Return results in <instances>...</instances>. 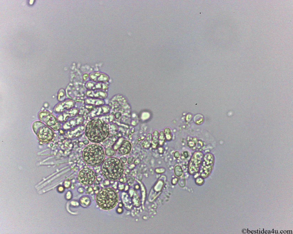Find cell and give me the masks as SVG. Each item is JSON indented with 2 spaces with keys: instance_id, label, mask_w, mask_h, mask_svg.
<instances>
[{
  "instance_id": "6",
  "label": "cell",
  "mask_w": 293,
  "mask_h": 234,
  "mask_svg": "<svg viewBox=\"0 0 293 234\" xmlns=\"http://www.w3.org/2000/svg\"><path fill=\"white\" fill-rule=\"evenodd\" d=\"M214 159V155L208 153L203 156L202 165L200 168V175L203 178H206L210 175L213 168Z\"/></svg>"
},
{
  "instance_id": "4",
  "label": "cell",
  "mask_w": 293,
  "mask_h": 234,
  "mask_svg": "<svg viewBox=\"0 0 293 234\" xmlns=\"http://www.w3.org/2000/svg\"><path fill=\"white\" fill-rule=\"evenodd\" d=\"M119 196L116 191L112 188H103L98 192L96 197V202L101 208L108 210L114 207L117 204Z\"/></svg>"
},
{
  "instance_id": "28",
  "label": "cell",
  "mask_w": 293,
  "mask_h": 234,
  "mask_svg": "<svg viewBox=\"0 0 293 234\" xmlns=\"http://www.w3.org/2000/svg\"><path fill=\"white\" fill-rule=\"evenodd\" d=\"M72 193L70 192H67L66 197L67 199L70 200L72 198Z\"/></svg>"
},
{
  "instance_id": "39",
  "label": "cell",
  "mask_w": 293,
  "mask_h": 234,
  "mask_svg": "<svg viewBox=\"0 0 293 234\" xmlns=\"http://www.w3.org/2000/svg\"><path fill=\"white\" fill-rule=\"evenodd\" d=\"M83 143L85 145H87L89 143V142L87 140L83 142Z\"/></svg>"
},
{
  "instance_id": "14",
  "label": "cell",
  "mask_w": 293,
  "mask_h": 234,
  "mask_svg": "<svg viewBox=\"0 0 293 234\" xmlns=\"http://www.w3.org/2000/svg\"><path fill=\"white\" fill-rule=\"evenodd\" d=\"M111 110L109 105L105 104L104 105L94 107L89 113L91 114L98 115L107 114L110 112Z\"/></svg>"
},
{
  "instance_id": "36",
  "label": "cell",
  "mask_w": 293,
  "mask_h": 234,
  "mask_svg": "<svg viewBox=\"0 0 293 234\" xmlns=\"http://www.w3.org/2000/svg\"><path fill=\"white\" fill-rule=\"evenodd\" d=\"M133 161V158L132 157H129L128 159V160H127V163H128V164H131L132 163Z\"/></svg>"
},
{
  "instance_id": "5",
  "label": "cell",
  "mask_w": 293,
  "mask_h": 234,
  "mask_svg": "<svg viewBox=\"0 0 293 234\" xmlns=\"http://www.w3.org/2000/svg\"><path fill=\"white\" fill-rule=\"evenodd\" d=\"M33 128L34 132L42 141L49 142L53 139V131L42 122L40 121L35 122L33 123Z\"/></svg>"
},
{
  "instance_id": "33",
  "label": "cell",
  "mask_w": 293,
  "mask_h": 234,
  "mask_svg": "<svg viewBox=\"0 0 293 234\" xmlns=\"http://www.w3.org/2000/svg\"><path fill=\"white\" fill-rule=\"evenodd\" d=\"M120 160L122 163H126L127 160V158L125 157H121L120 158Z\"/></svg>"
},
{
  "instance_id": "32",
  "label": "cell",
  "mask_w": 293,
  "mask_h": 234,
  "mask_svg": "<svg viewBox=\"0 0 293 234\" xmlns=\"http://www.w3.org/2000/svg\"><path fill=\"white\" fill-rule=\"evenodd\" d=\"M71 182L69 181H67L65 182L64 184V186L66 188H69L71 186Z\"/></svg>"
},
{
  "instance_id": "8",
  "label": "cell",
  "mask_w": 293,
  "mask_h": 234,
  "mask_svg": "<svg viewBox=\"0 0 293 234\" xmlns=\"http://www.w3.org/2000/svg\"><path fill=\"white\" fill-rule=\"evenodd\" d=\"M39 118L42 121L54 130L57 131L61 128L60 123L54 115L49 113L41 112L39 114Z\"/></svg>"
},
{
  "instance_id": "26",
  "label": "cell",
  "mask_w": 293,
  "mask_h": 234,
  "mask_svg": "<svg viewBox=\"0 0 293 234\" xmlns=\"http://www.w3.org/2000/svg\"><path fill=\"white\" fill-rule=\"evenodd\" d=\"M83 78L84 81L87 82L89 81L88 80H89V75L87 74H84L83 75Z\"/></svg>"
},
{
  "instance_id": "23",
  "label": "cell",
  "mask_w": 293,
  "mask_h": 234,
  "mask_svg": "<svg viewBox=\"0 0 293 234\" xmlns=\"http://www.w3.org/2000/svg\"><path fill=\"white\" fill-rule=\"evenodd\" d=\"M142 145L144 149H148L151 147V143L150 141L146 139L143 142Z\"/></svg>"
},
{
  "instance_id": "18",
  "label": "cell",
  "mask_w": 293,
  "mask_h": 234,
  "mask_svg": "<svg viewBox=\"0 0 293 234\" xmlns=\"http://www.w3.org/2000/svg\"><path fill=\"white\" fill-rule=\"evenodd\" d=\"M79 201L80 206L84 208L87 207L91 205V203L90 198L87 196H82L80 199Z\"/></svg>"
},
{
  "instance_id": "1",
  "label": "cell",
  "mask_w": 293,
  "mask_h": 234,
  "mask_svg": "<svg viewBox=\"0 0 293 234\" xmlns=\"http://www.w3.org/2000/svg\"><path fill=\"white\" fill-rule=\"evenodd\" d=\"M109 134L108 124L98 118L92 119L86 126L85 135L89 141L93 143H101L107 138Z\"/></svg>"
},
{
  "instance_id": "31",
  "label": "cell",
  "mask_w": 293,
  "mask_h": 234,
  "mask_svg": "<svg viewBox=\"0 0 293 234\" xmlns=\"http://www.w3.org/2000/svg\"><path fill=\"white\" fill-rule=\"evenodd\" d=\"M93 189L91 186H89L87 190V192L88 193H90L93 191Z\"/></svg>"
},
{
  "instance_id": "29",
  "label": "cell",
  "mask_w": 293,
  "mask_h": 234,
  "mask_svg": "<svg viewBox=\"0 0 293 234\" xmlns=\"http://www.w3.org/2000/svg\"><path fill=\"white\" fill-rule=\"evenodd\" d=\"M103 184L105 186H108L110 185V182L109 180H107L103 182Z\"/></svg>"
},
{
  "instance_id": "38",
  "label": "cell",
  "mask_w": 293,
  "mask_h": 234,
  "mask_svg": "<svg viewBox=\"0 0 293 234\" xmlns=\"http://www.w3.org/2000/svg\"><path fill=\"white\" fill-rule=\"evenodd\" d=\"M184 157L185 158H187L188 157V152H184Z\"/></svg>"
},
{
  "instance_id": "37",
  "label": "cell",
  "mask_w": 293,
  "mask_h": 234,
  "mask_svg": "<svg viewBox=\"0 0 293 234\" xmlns=\"http://www.w3.org/2000/svg\"><path fill=\"white\" fill-rule=\"evenodd\" d=\"M93 190L95 192H97V191H99L100 189V187L98 186H95L93 188Z\"/></svg>"
},
{
  "instance_id": "30",
  "label": "cell",
  "mask_w": 293,
  "mask_h": 234,
  "mask_svg": "<svg viewBox=\"0 0 293 234\" xmlns=\"http://www.w3.org/2000/svg\"><path fill=\"white\" fill-rule=\"evenodd\" d=\"M121 113L119 112H116L115 113V116L116 119H119L121 116Z\"/></svg>"
},
{
  "instance_id": "16",
  "label": "cell",
  "mask_w": 293,
  "mask_h": 234,
  "mask_svg": "<svg viewBox=\"0 0 293 234\" xmlns=\"http://www.w3.org/2000/svg\"><path fill=\"white\" fill-rule=\"evenodd\" d=\"M132 145L128 141L124 140L122 142L119 148V152L122 155L128 154L131 151Z\"/></svg>"
},
{
  "instance_id": "27",
  "label": "cell",
  "mask_w": 293,
  "mask_h": 234,
  "mask_svg": "<svg viewBox=\"0 0 293 234\" xmlns=\"http://www.w3.org/2000/svg\"><path fill=\"white\" fill-rule=\"evenodd\" d=\"M152 134L150 133H149L146 137V139L147 140L151 142V139H152Z\"/></svg>"
},
{
  "instance_id": "7",
  "label": "cell",
  "mask_w": 293,
  "mask_h": 234,
  "mask_svg": "<svg viewBox=\"0 0 293 234\" xmlns=\"http://www.w3.org/2000/svg\"><path fill=\"white\" fill-rule=\"evenodd\" d=\"M96 177V174L93 169L86 168L80 171L78 178L81 184L84 185H89L94 183L95 182Z\"/></svg>"
},
{
  "instance_id": "2",
  "label": "cell",
  "mask_w": 293,
  "mask_h": 234,
  "mask_svg": "<svg viewBox=\"0 0 293 234\" xmlns=\"http://www.w3.org/2000/svg\"><path fill=\"white\" fill-rule=\"evenodd\" d=\"M101 170L106 178L115 181L123 175L124 166L121 160L115 157H111L105 160L102 163Z\"/></svg>"
},
{
  "instance_id": "21",
  "label": "cell",
  "mask_w": 293,
  "mask_h": 234,
  "mask_svg": "<svg viewBox=\"0 0 293 234\" xmlns=\"http://www.w3.org/2000/svg\"><path fill=\"white\" fill-rule=\"evenodd\" d=\"M66 95L67 94L66 91L64 89L60 90L58 94V100L61 102L65 100Z\"/></svg>"
},
{
  "instance_id": "40",
  "label": "cell",
  "mask_w": 293,
  "mask_h": 234,
  "mask_svg": "<svg viewBox=\"0 0 293 234\" xmlns=\"http://www.w3.org/2000/svg\"><path fill=\"white\" fill-rule=\"evenodd\" d=\"M96 181V182H95V183H94V185H98L100 183L97 180V181Z\"/></svg>"
},
{
  "instance_id": "9",
  "label": "cell",
  "mask_w": 293,
  "mask_h": 234,
  "mask_svg": "<svg viewBox=\"0 0 293 234\" xmlns=\"http://www.w3.org/2000/svg\"><path fill=\"white\" fill-rule=\"evenodd\" d=\"M203 156V153L201 152L194 153L189 163L188 171L190 174L194 175L199 172Z\"/></svg>"
},
{
  "instance_id": "17",
  "label": "cell",
  "mask_w": 293,
  "mask_h": 234,
  "mask_svg": "<svg viewBox=\"0 0 293 234\" xmlns=\"http://www.w3.org/2000/svg\"><path fill=\"white\" fill-rule=\"evenodd\" d=\"M159 132L158 131L156 130L154 131L152 141L151 147L153 149H156L159 146Z\"/></svg>"
},
{
  "instance_id": "3",
  "label": "cell",
  "mask_w": 293,
  "mask_h": 234,
  "mask_svg": "<svg viewBox=\"0 0 293 234\" xmlns=\"http://www.w3.org/2000/svg\"><path fill=\"white\" fill-rule=\"evenodd\" d=\"M82 157L86 163L91 166H98L104 161V150L101 146L92 144L86 147L83 151Z\"/></svg>"
},
{
  "instance_id": "13",
  "label": "cell",
  "mask_w": 293,
  "mask_h": 234,
  "mask_svg": "<svg viewBox=\"0 0 293 234\" xmlns=\"http://www.w3.org/2000/svg\"><path fill=\"white\" fill-rule=\"evenodd\" d=\"M85 87L87 90H102L107 91L109 88L108 83H100L89 80L86 82Z\"/></svg>"
},
{
  "instance_id": "35",
  "label": "cell",
  "mask_w": 293,
  "mask_h": 234,
  "mask_svg": "<svg viewBox=\"0 0 293 234\" xmlns=\"http://www.w3.org/2000/svg\"><path fill=\"white\" fill-rule=\"evenodd\" d=\"M78 191L80 193H83L84 192V189L83 187H80L78 188Z\"/></svg>"
},
{
  "instance_id": "34",
  "label": "cell",
  "mask_w": 293,
  "mask_h": 234,
  "mask_svg": "<svg viewBox=\"0 0 293 234\" xmlns=\"http://www.w3.org/2000/svg\"><path fill=\"white\" fill-rule=\"evenodd\" d=\"M174 157L176 158H178L180 156V154L179 152H178L176 151L174 153Z\"/></svg>"
},
{
  "instance_id": "11",
  "label": "cell",
  "mask_w": 293,
  "mask_h": 234,
  "mask_svg": "<svg viewBox=\"0 0 293 234\" xmlns=\"http://www.w3.org/2000/svg\"><path fill=\"white\" fill-rule=\"evenodd\" d=\"M89 80L96 82L108 83L109 81L110 78L108 74L104 72L95 71L89 74Z\"/></svg>"
},
{
  "instance_id": "12",
  "label": "cell",
  "mask_w": 293,
  "mask_h": 234,
  "mask_svg": "<svg viewBox=\"0 0 293 234\" xmlns=\"http://www.w3.org/2000/svg\"><path fill=\"white\" fill-rule=\"evenodd\" d=\"M86 98L104 99H106L108 96L107 91L102 90H87L85 93Z\"/></svg>"
},
{
  "instance_id": "19",
  "label": "cell",
  "mask_w": 293,
  "mask_h": 234,
  "mask_svg": "<svg viewBox=\"0 0 293 234\" xmlns=\"http://www.w3.org/2000/svg\"><path fill=\"white\" fill-rule=\"evenodd\" d=\"M164 134L166 140L168 141H172V139L171 131L169 128H165L164 130Z\"/></svg>"
},
{
  "instance_id": "25",
  "label": "cell",
  "mask_w": 293,
  "mask_h": 234,
  "mask_svg": "<svg viewBox=\"0 0 293 234\" xmlns=\"http://www.w3.org/2000/svg\"><path fill=\"white\" fill-rule=\"evenodd\" d=\"M204 182V180L201 176L197 177L196 180V183L197 185H201L203 184Z\"/></svg>"
},
{
  "instance_id": "20",
  "label": "cell",
  "mask_w": 293,
  "mask_h": 234,
  "mask_svg": "<svg viewBox=\"0 0 293 234\" xmlns=\"http://www.w3.org/2000/svg\"><path fill=\"white\" fill-rule=\"evenodd\" d=\"M159 146H163L166 140L163 131L160 132L159 134Z\"/></svg>"
},
{
  "instance_id": "24",
  "label": "cell",
  "mask_w": 293,
  "mask_h": 234,
  "mask_svg": "<svg viewBox=\"0 0 293 234\" xmlns=\"http://www.w3.org/2000/svg\"><path fill=\"white\" fill-rule=\"evenodd\" d=\"M105 152L106 154L108 157H112L114 155L115 153V151L110 147L107 149Z\"/></svg>"
},
{
  "instance_id": "22",
  "label": "cell",
  "mask_w": 293,
  "mask_h": 234,
  "mask_svg": "<svg viewBox=\"0 0 293 234\" xmlns=\"http://www.w3.org/2000/svg\"><path fill=\"white\" fill-rule=\"evenodd\" d=\"M174 171L176 175L178 177L181 176L183 174L182 169L180 166H177L175 167Z\"/></svg>"
},
{
  "instance_id": "10",
  "label": "cell",
  "mask_w": 293,
  "mask_h": 234,
  "mask_svg": "<svg viewBox=\"0 0 293 234\" xmlns=\"http://www.w3.org/2000/svg\"><path fill=\"white\" fill-rule=\"evenodd\" d=\"M76 103L73 99L68 98L57 105L54 110L57 113L64 112L75 107Z\"/></svg>"
},
{
  "instance_id": "15",
  "label": "cell",
  "mask_w": 293,
  "mask_h": 234,
  "mask_svg": "<svg viewBox=\"0 0 293 234\" xmlns=\"http://www.w3.org/2000/svg\"><path fill=\"white\" fill-rule=\"evenodd\" d=\"M84 103L88 105L96 107L101 106L105 104L104 99L86 98L84 99Z\"/></svg>"
}]
</instances>
